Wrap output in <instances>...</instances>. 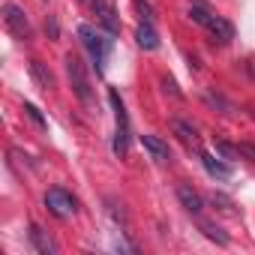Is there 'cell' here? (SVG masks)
Here are the masks:
<instances>
[{
  "instance_id": "6da1fadb",
  "label": "cell",
  "mask_w": 255,
  "mask_h": 255,
  "mask_svg": "<svg viewBox=\"0 0 255 255\" xmlns=\"http://www.w3.org/2000/svg\"><path fill=\"white\" fill-rule=\"evenodd\" d=\"M189 18L195 21V24H201V27H207V33L213 36V39H219L222 45H228L231 39H234V27H231V21H225L222 15H216L204 0H189Z\"/></svg>"
},
{
  "instance_id": "7a4b0ae2",
  "label": "cell",
  "mask_w": 255,
  "mask_h": 255,
  "mask_svg": "<svg viewBox=\"0 0 255 255\" xmlns=\"http://www.w3.org/2000/svg\"><path fill=\"white\" fill-rule=\"evenodd\" d=\"M108 102H111V111H114V141H111V150L117 156H126V153H129V141H132L129 114H126V105L117 96V90H108Z\"/></svg>"
},
{
  "instance_id": "3957f363",
  "label": "cell",
  "mask_w": 255,
  "mask_h": 255,
  "mask_svg": "<svg viewBox=\"0 0 255 255\" xmlns=\"http://www.w3.org/2000/svg\"><path fill=\"white\" fill-rule=\"evenodd\" d=\"M66 75H69V84H72V93L78 96V102H81L84 108H90V111H93L96 99H93L90 75H87V69H84V63H81V57H78V54H66Z\"/></svg>"
},
{
  "instance_id": "277c9868",
  "label": "cell",
  "mask_w": 255,
  "mask_h": 255,
  "mask_svg": "<svg viewBox=\"0 0 255 255\" xmlns=\"http://www.w3.org/2000/svg\"><path fill=\"white\" fill-rule=\"evenodd\" d=\"M78 36H81V42H84V48L90 51V57H93V63H96V69H102L105 66V60H108V51H111V33L105 36L99 27H90V24H81L78 27Z\"/></svg>"
},
{
  "instance_id": "5b68a950",
  "label": "cell",
  "mask_w": 255,
  "mask_h": 255,
  "mask_svg": "<svg viewBox=\"0 0 255 255\" xmlns=\"http://www.w3.org/2000/svg\"><path fill=\"white\" fill-rule=\"evenodd\" d=\"M45 207H48L57 219H69V216L78 210V201H75L66 189L54 186V189H48V192H45Z\"/></svg>"
},
{
  "instance_id": "8992f818",
  "label": "cell",
  "mask_w": 255,
  "mask_h": 255,
  "mask_svg": "<svg viewBox=\"0 0 255 255\" xmlns=\"http://www.w3.org/2000/svg\"><path fill=\"white\" fill-rule=\"evenodd\" d=\"M3 21H6V27L12 30L15 39H30V21H27V15H24L21 6L6 3V6H3Z\"/></svg>"
},
{
  "instance_id": "52a82bcc",
  "label": "cell",
  "mask_w": 255,
  "mask_h": 255,
  "mask_svg": "<svg viewBox=\"0 0 255 255\" xmlns=\"http://www.w3.org/2000/svg\"><path fill=\"white\" fill-rule=\"evenodd\" d=\"M84 3H90V9L96 12V21H99V24H102V27H105V30H108L111 36H114V33L120 30V21H117L114 9H111V6L105 3V0H84Z\"/></svg>"
},
{
  "instance_id": "ba28073f",
  "label": "cell",
  "mask_w": 255,
  "mask_h": 255,
  "mask_svg": "<svg viewBox=\"0 0 255 255\" xmlns=\"http://www.w3.org/2000/svg\"><path fill=\"white\" fill-rule=\"evenodd\" d=\"M141 144H144V150L150 153V159L153 162H159V165H165V162H171V150H168V144L159 138V135H141Z\"/></svg>"
},
{
  "instance_id": "9c48e42d",
  "label": "cell",
  "mask_w": 255,
  "mask_h": 255,
  "mask_svg": "<svg viewBox=\"0 0 255 255\" xmlns=\"http://www.w3.org/2000/svg\"><path fill=\"white\" fill-rule=\"evenodd\" d=\"M177 198H180V204L192 213V216H201V210H204V201H201V195L189 186V183H180L177 186Z\"/></svg>"
},
{
  "instance_id": "30bf717a",
  "label": "cell",
  "mask_w": 255,
  "mask_h": 255,
  "mask_svg": "<svg viewBox=\"0 0 255 255\" xmlns=\"http://www.w3.org/2000/svg\"><path fill=\"white\" fill-rule=\"evenodd\" d=\"M30 243H33V249L39 252V255H57V246H54V240L39 228V225H33L30 228Z\"/></svg>"
},
{
  "instance_id": "8fae6325",
  "label": "cell",
  "mask_w": 255,
  "mask_h": 255,
  "mask_svg": "<svg viewBox=\"0 0 255 255\" xmlns=\"http://www.w3.org/2000/svg\"><path fill=\"white\" fill-rule=\"evenodd\" d=\"M201 165H204L207 174L216 177V180H228V177H231V165H225L222 159H216V156H210V153H201Z\"/></svg>"
},
{
  "instance_id": "7c38bea8",
  "label": "cell",
  "mask_w": 255,
  "mask_h": 255,
  "mask_svg": "<svg viewBox=\"0 0 255 255\" xmlns=\"http://www.w3.org/2000/svg\"><path fill=\"white\" fill-rule=\"evenodd\" d=\"M135 39H138V45H141L144 51H156V48H159V36H156V30H153V24H150V21L138 24Z\"/></svg>"
},
{
  "instance_id": "4fadbf2b",
  "label": "cell",
  "mask_w": 255,
  "mask_h": 255,
  "mask_svg": "<svg viewBox=\"0 0 255 255\" xmlns=\"http://www.w3.org/2000/svg\"><path fill=\"white\" fill-rule=\"evenodd\" d=\"M174 132H177V138H180L183 144H189V147L198 144V129H195L192 123H186V120H174Z\"/></svg>"
},
{
  "instance_id": "5bb4252c",
  "label": "cell",
  "mask_w": 255,
  "mask_h": 255,
  "mask_svg": "<svg viewBox=\"0 0 255 255\" xmlns=\"http://www.w3.org/2000/svg\"><path fill=\"white\" fill-rule=\"evenodd\" d=\"M30 72H33V78L39 81V87H42V90H54V75H51V72H45V66H42L39 60H33V63H30Z\"/></svg>"
},
{
  "instance_id": "9a60e30c",
  "label": "cell",
  "mask_w": 255,
  "mask_h": 255,
  "mask_svg": "<svg viewBox=\"0 0 255 255\" xmlns=\"http://www.w3.org/2000/svg\"><path fill=\"white\" fill-rule=\"evenodd\" d=\"M201 231H204V237H207V240H213V243H219V246H225V243H228V234H225L219 225L207 222V219H201Z\"/></svg>"
},
{
  "instance_id": "2e32d148",
  "label": "cell",
  "mask_w": 255,
  "mask_h": 255,
  "mask_svg": "<svg viewBox=\"0 0 255 255\" xmlns=\"http://www.w3.org/2000/svg\"><path fill=\"white\" fill-rule=\"evenodd\" d=\"M216 153H222V156H228V159L240 156V150H237V147H231V144H225V141H216Z\"/></svg>"
},
{
  "instance_id": "e0dca14e",
  "label": "cell",
  "mask_w": 255,
  "mask_h": 255,
  "mask_svg": "<svg viewBox=\"0 0 255 255\" xmlns=\"http://www.w3.org/2000/svg\"><path fill=\"white\" fill-rule=\"evenodd\" d=\"M24 111H27V117H30V120L36 123V126H45V120H42V114H39V111H36V108L30 105V102H24Z\"/></svg>"
},
{
  "instance_id": "ac0fdd59",
  "label": "cell",
  "mask_w": 255,
  "mask_h": 255,
  "mask_svg": "<svg viewBox=\"0 0 255 255\" xmlns=\"http://www.w3.org/2000/svg\"><path fill=\"white\" fill-rule=\"evenodd\" d=\"M237 150H240V156H249V162H255V147L252 144H237Z\"/></svg>"
},
{
  "instance_id": "d6986e66",
  "label": "cell",
  "mask_w": 255,
  "mask_h": 255,
  "mask_svg": "<svg viewBox=\"0 0 255 255\" xmlns=\"http://www.w3.org/2000/svg\"><path fill=\"white\" fill-rule=\"evenodd\" d=\"M162 84H165V93L177 96V87H174V81H171V78H162Z\"/></svg>"
},
{
  "instance_id": "ffe728a7",
  "label": "cell",
  "mask_w": 255,
  "mask_h": 255,
  "mask_svg": "<svg viewBox=\"0 0 255 255\" xmlns=\"http://www.w3.org/2000/svg\"><path fill=\"white\" fill-rule=\"evenodd\" d=\"M252 117H255V105H252Z\"/></svg>"
}]
</instances>
